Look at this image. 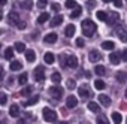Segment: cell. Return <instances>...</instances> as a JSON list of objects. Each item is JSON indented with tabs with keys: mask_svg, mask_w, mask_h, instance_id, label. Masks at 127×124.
Returning <instances> with one entry per match:
<instances>
[{
	"mask_svg": "<svg viewBox=\"0 0 127 124\" xmlns=\"http://www.w3.org/2000/svg\"><path fill=\"white\" fill-rule=\"evenodd\" d=\"M112 120H114V123H115V124H121L123 117L120 115V112H112Z\"/></svg>",
	"mask_w": 127,
	"mask_h": 124,
	"instance_id": "obj_29",
	"label": "cell"
},
{
	"mask_svg": "<svg viewBox=\"0 0 127 124\" xmlns=\"http://www.w3.org/2000/svg\"><path fill=\"white\" fill-rule=\"evenodd\" d=\"M43 60H45V63H48V64H52L54 63V54L52 52H46L45 55H43Z\"/></svg>",
	"mask_w": 127,
	"mask_h": 124,
	"instance_id": "obj_19",
	"label": "cell"
},
{
	"mask_svg": "<svg viewBox=\"0 0 127 124\" xmlns=\"http://www.w3.org/2000/svg\"><path fill=\"white\" fill-rule=\"evenodd\" d=\"M123 60H124V61H127V48L123 51Z\"/></svg>",
	"mask_w": 127,
	"mask_h": 124,
	"instance_id": "obj_46",
	"label": "cell"
},
{
	"mask_svg": "<svg viewBox=\"0 0 127 124\" xmlns=\"http://www.w3.org/2000/svg\"><path fill=\"white\" fill-rule=\"evenodd\" d=\"M114 5H115V8H121L123 2H121V0H114Z\"/></svg>",
	"mask_w": 127,
	"mask_h": 124,
	"instance_id": "obj_44",
	"label": "cell"
},
{
	"mask_svg": "<svg viewBox=\"0 0 127 124\" xmlns=\"http://www.w3.org/2000/svg\"><path fill=\"white\" fill-rule=\"evenodd\" d=\"M6 94H2V105H6Z\"/></svg>",
	"mask_w": 127,
	"mask_h": 124,
	"instance_id": "obj_47",
	"label": "cell"
},
{
	"mask_svg": "<svg viewBox=\"0 0 127 124\" xmlns=\"http://www.w3.org/2000/svg\"><path fill=\"white\" fill-rule=\"evenodd\" d=\"M118 21H120V14L118 12H108V20H106L108 26H115Z\"/></svg>",
	"mask_w": 127,
	"mask_h": 124,
	"instance_id": "obj_5",
	"label": "cell"
},
{
	"mask_svg": "<svg viewBox=\"0 0 127 124\" xmlns=\"http://www.w3.org/2000/svg\"><path fill=\"white\" fill-rule=\"evenodd\" d=\"M99 103H102L103 106H109V105H111V99H109L106 94H100V96H99Z\"/></svg>",
	"mask_w": 127,
	"mask_h": 124,
	"instance_id": "obj_16",
	"label": "cell"
},
{
	"mask_svg": "<svg viewBox=\"0 0 127 124\" xmlns=\"http://www.w3.org/2000/svg\"><path fill=\"white\" fill-rule=\"evenodd\" d=\"M48 91H49V96H51L54 100H60V99L63 97V90H61L60 87H51Z\"/></svg>",
	"mask_w": 127,
	"mask_h": 124,
	"instance_id": "obj_4",
	"label": "cell"
},
{
	"mask_svg": "<svg viewBox=\"0 0 127 124\" xmlns=\"http://www.w3.org/2000/svg\"><path fill=\"white\" fill-rule=\"evenodd\" d=\"M60 124H67V123H60Z\"/></svg>",
	"mask_w": 127,
	"mask_h": 124,
	"instance_id": "obj_52",
	"label": "cell"
},
{
	"mask_svg": "<svg viewBox=\"0 0 127 124\" xmlns=\"http://www.w3.org/2000/svg\"><path fill=\"white\" fill-rule=\"evenodd\" d=\"M43 42H45V43H55V42H57V34H55V33H48V34L43 37Z\"/></svg>",
	"mask_w": 127,
	"mask_h": 124,
	"instance_id": "obj_12",
	"label": "cell"
},
{
	"mask_svg": "<svg viewBox=\"0 0 127 124\" xmlns=\"http://www.w3.org/2000/svg\"><path fill=\"white\" fill-rule=\"evenodd\" d=\"M37 100H39V96L36 94V96H32V97H30V99H29L26 103H23V105H24V106H30V105H34V103H37Z\"/></svg>",
	"mask_w": 127,
	"mask_h": 124,
	"instance_id": "obj_25",
	"label": "cell"
},
{
	"mask_svg": "<svg viewBox=\"0 0 127 124\" xmlns=\"http://www.w3.org/2000/svg\"><path fill=\"white\" fill-rule=\"evenodd\" d=\"M102 48H103V49H109V51H111V49H114V48H115V43H114L112 40H105V42L102 43Z\"/></svg>",
	"mask_w": 127,
	"mask_h": 124,
	"instance_id": "obj_23",
	"label": "cell"
},
{
	"mask_svg": "<svg viewBox=\"0 0 127 124\" xmlns=\"http://www.w3.org/2000/svg\"><path fill=\"white\" fill-rule=\"evenodd\" d=\"M84 45H85L84 39H82V37H78V39H76V46H78V48H82Z\"/></svg>",
	"mask_w": 127,
	"mask_h": 124,
	"instance_id": "obj_40",
	"label": "cell"
},
{
	"mask_svg": "<svg viewBox=\"0 0 127 124\" xmlns=\"http://www.w3.org/2000/svg\"><path fill=\"white\" fill-rule=\"evenodd\" d=\"M115 78H117V81H118L120 84H124V82L127 81V73H126V72H123V70H120V72H117Z\"/></svg>",
	"mask_w": 127,
	"mask_h": 124,
	"instance_id": "obj_13",
	"label": "cell"
},
{
	"mask_svg": "<svg viewBox=\"0 0 127 124\" xmlns=\"http://www.w3.org/2000/svg\"><path fill=\"white\" fill-rule=\"evenodd\" d=\"M15 49H17L18 52H24V51H26V45H24L23 42H17V43H15Z\"/></svg>",
	"mask_w": 127,
	"mask_h": 124,
	"instance_id": "obj_37",
	"label": "cell"
},
{
	"mask_svg": "<svg viewBox=\"0 0 127 124\" xmlns=\"http://www.w3.org/2000/svg\"><path fill=\"white\" fill-rule=\"evenodd\" d=\"M24 123H26V120L23 118V120H18V123H17V124H24Z\"/></svg>",
	"mask_w": 127,
	"mask_h": 124,
	"instance_id": "obj_48",
	"label": "cell"
},
{
	"mask_svg": "<svg viewBox=\"0 0 127 124\" xmlns=\"http://www.w3.org/2000/svg\"><path fill=\"white\" fill-rule=\"evenodd\" d=\"M34 79H36L37 82H42V81L45 79V67H43V66H37V67L34 69Z\"/></svg>",
	"mask_w": 127,
	"mask_h": 124,
	"instance_id": "obj_6",
	"label": "cell"
},
{
	"mask_svg": "<svg viewBox=\"0 0 127 124\" xmlns=\"http://www.w3.org/2000/svg\"><path fill=\"white\" fill-rule=\"evenodd\" d=\"M48 20H49V15H48L46 12H43V14H40V15H39L37 23H39V24H43V23H46Z\"/></svg>",
	"mask_w": 127,
	"mask_h": 124,
	"instance_id": "obj_27",
	"label": "cell"
},
{
	"mask_svg": "<svg viewBox=\"0 0 127 124\" xmlns=\"http://www.w3.org/2000/svg\"><path fill=\"white\" fill-rule=\"evenodd\" d=\"M9 114H11V117H14V118L20 117V108H18V105H12V106L9 108Z\"/></svg>",
	"mask_w": 127,
	"mask_h": 124,
	"instance_id": "obj_17",
	"label": "cell"
},
{
	"mask_svg": "<svg viewBox=\"0 0 127 124\" xmlns=\"http://www.w3.org/2000/svg\"><path fill=\"white\" fill-rule=\"evenodd\" d=\"M66 85H67V88H69V90H73V88L76 87V82H75L73 79H69V81L66 82Z\"/></svg>",
	"mask_w": 127,
	"mask_h": 124,
	"instance_id": "obj_39",
	"label": "cell"
},
{
	"mask_svg": "<svg viewBox=\"0 0 127 124\" xmlns=\"http://www.w3.org/2000/svg\"><path fill=\"white\" fill-rule=\"evenodd\" d=\"M97 124H109L108 117H105V115H99V117H97Z\"/></svg>",
	"mask_w": 127,
	"mask_h": 124,
	"instance_id": "obj_36",
	"label": "cell"
},
{
	"mask_svg": "<svg viewBox=\"0 0 127 124\" xmlns=\"http://www.w3.org/2000/svg\"><path fill=\"white\" fill-rule=\"evenodd\" d=\"M88 58H90L91 63H96V61H100L102 60V54L99 51H96V49H91L90 54H88Z\"/></svg>",
	"mask_w": 127,
	"mask_h": 124,
	"instance_id": "obj_9",
	"label": "cell"
},
{
	"mask_svg": "<svg viewBox=\"0 0 127 124\" xmlns=\"http://www.w3.org/2000/svg\"><path fill=\"white\" fill-rule=\"evenodd\" d=\"M94 70H96V73H97L99 76H103V75L106 73V69H105V66H100V64H99V66H96V67H94Z\"/></svg>",
	"mask_w": 127,
	"mask_h": 124,
	"instance_id": "obj_33",
	"label": "cell"
},
{
	"mask_svg": "<svg viewBox=\"0 0 127 124\" xmlns=\"http://www.w3.org/2000/svg\"><path fill=\"white\" fill-rule=\"evenodd\" d=\"M51 8H52V11H54V12H58V11H60V5H58V3H52V5H51Z\"/></svg>",
	"mask_w": 127,
	"mask_h": 124,
	"instance_id": "obj_43",
	"label": "cell"
},
{
	"mask_svg": "<svg viewBox=\"0 0 127 124\" xmlns=\"http://www.w3.org/2000/svg\"><path fill=\"white\" fill-rule=\"evenodd\" d=\"M43 120L45 121H48V123H55L57 121V114L52 111V109H49V108H43Z\"/></svg>",
	"mask_w": 127,
	"mask_h": 124,
	"instance_id": "obj_3",
	"label": "cell"
},
{
	"mask_svg": "<svg viewBox=\"0 0 127 124\" xmlns=\"http://www.w3.org/2000/svg\"><path fill=\"white\" fill-rule=\"evenodd\" d=\"M61 66L63 67H78V58L76 55H61Z\"/></svg>",
	"mask_w": 127,
	"mask_h": 124,
	"instance_id": "obj_2",
	"label": "cell"
},
{
	"mask_svg": "<svg viewBox=\"0 0 127 124\" xmlns=\"http://www.w3.org/2000/svg\"><path fill=\"white\" fill-rule=\"evenodd\" d=\"M45 6H46V0H37V8L43 9Z\"/></svg>",
	"mask_w": 127,
	"mask_h": 124,
	"instance_id": "obj_41",
	"label": "cell"
},
{
	"mask_svg": "<svg viewBox=\"0 0 127 124\" xmlns=\"http://www.w3.org/2000/svg\"><path fill=\"white\" fill-rule=\"evenodd\" d=\"M26 26H27V24H26V23H24V21H21V23H20V24H18V26H17V27H18V29H20V30H24V29H26Z\"/></svg>",
	"mask_w": 127,
	"mask_h": 124,
	"instance_id": "obj_45",
	"label": "cell"
},
{
	"mask_svg": "<svg viewBox=\"0 0 127 124\" xmlns=\"http://www.w3.org/2000/svg\"><path fill=\"white\" fill-rule=\"evenodd\" d=\"M75 30H76V27H75L73 24H69V26L66 27V30H64V34H66V37H72V36L75 34Z\"/></svg>",
	"mask_w": 127,
	"mask_h": 124,
	"instance_id": "obj_15",
	"label": "cell"
},
{
	"mask_svg": "<svg viewBox=\"0 0 127 124\" xmlns=\"http://www.w3.org/2000/svg\"><path fill=\"white\" fill-rule=\"evenodd\" d=\"M117 34H118V37H120L123 42H127V36H126V33H124V29H123V26H120V29L117 30Z\"/></svg>",
	"mask_w": 127,
	"mask_h": 124,
	"instance_id": "obj_22",
	"label": "cell"
},
{
	"mask_svg": "<svg viewBox=\"0 0 127 124\" xmlns=\"http://www.w3.org/2000/svg\"><path fill=\"white\" fill-rule=\"evenodd\" d=\"M88 109H90L91 112H96V114L100 112V106H99L96 102H90V103H88Z\"/></svg>",
	"mask_w": 127,
	"mask_h": 124,
	"instance_id": "obj_21",
	"label": "cell"
},
{
	"mask_svg": "<svg viewBox=\"0 0 127 124\" xmlns=\"http://www.w3.org/2000/svg\"><path fill=\"white\" fill-rule=\"evenodd\" d=\"M12 57H14V49L12 48H6L5 49V58L6 60H12Z\"/></svg>",
	"mask_w": 127,
	"mask_h": 124,
	"instance_id": "obj_35",
	"label": "cell"
},
{
	"mask_svg": "<svg viewBox=\"0 0 127 124\" xmlns=\"http://www.w3.org/2000/svg\"><path fill=\"white\" fill-rule=\"evenodd\" d=\"M96 6V0H88V2H87V8L88 9H93Z\"/></svg>",
	"mask_w": 127,
	"mask_h": 124,
	"instance_id": "obj_42",
	"label": "cell"
},
{
	"mask_svg": "<svg viewBox=\"0 0 127 124\" xmlns=\"http://www.w3.org/2000/svg\"><path fill=\"white\" fill-rule=\"evenodd\" d=\"M94 87L97 88V90H105V87H106V84L102 81V79H96L94 81Z\"/></svg>",
	"mask_w": 127,
	"mask_h": 124,
	"instance_id": "obj_34",
	"label": "cell"
},
{
	"mask_svg": "<svg viewBox=\"0 0 127 124\" xmlns=\"http://www.w3.org/2000/svg\"><path fill=\"white\" fill-rule=\"evenodd\" d=\"M51 81H52L54 84H60V81H61V75H60L58 72H54V73L51 75Z\"/></svg>",
	"mask_w": 127,
	"mask_h": 124,
	"instance_id": "obj_28",
	"label": "cell"
},
{
	"mask_svg": "<svg viewBox=\"0 0 127 124\" xmlns=\"http://www.w3.org/2000/svg\"><path fill=\"white\" fill-rule=\"evenodd\" d=\"M27 78H29V75L24 72V73H21V75H20V78H18V82H20L21 85H24V84L27 82Z\"/></svg>",
	"mask_w": 127,
	"mask_h": 124,
	"instance_id": "obj_38",
	"label": "cell"
},
{
	"mask_svg": "<svg viewBox=\"0 0 127 124\" xmlns=\"http://www.w3.org/2000/svg\"><path fill=\"white\" fill-rule=\"evenodd\" d=\"M8 21H9V24L18 26V24L21 23V18H20V15H18L17 12H11V14L8 15Z\"/></svg>",
	"mask_w": 127,
	"mask_h": 124,
	"instance_id": "obj_8",
	"label": "cell"
},
{
	"mask_svg": "<svg viewBox=\"0 0 127 124\" xmlns=\"http://www.w3.org/2000/svg\"><path fill=\"white\" fill-rule=\"evenodd\" d=\"M81 14H82V9H81V6H78L76 9H73V11L70 12V18H72V20H75V18H78Z\"/></svg>",
	"mask_w": 127,
	"mask_h": 124,
	"instance_id": "obj_24",
	"label": "cell"
},
{
	"mask_svg": "<svg viewBox=\"0 0 127 124\" xmlns=\"http://www.w3.org/2000/svg\"><path fill=\"white\" fill-rule=\"evenodd\" d=\"M21 67H23V66H21L20 61H11V66H9L11 70H20Z\"/></svg>",
	"mask_w": 127,
	"mask_h": 124,
	"instance_id": "obj_31",
	"label": "cell"
},
{
	"mask_svg": "<svg viewBox=\"0 0 127 124\" xmlns=\"http://www.w3.org/2000/svg\"><path fill=\"white\" fill-rule=\"evenodd\" d=\"M61 23H63V17H61V15H55V17L51 20L49 26H51V27H57V26H60Z\"/></svg>",
	"mask_w": 127,
	"mask_h": 124,
	"instance_id": "obj_14",
	"label": "cell"
},
{
	"mask_svg": "<svg viewBox=\"0 0 127 124\" xmlns=\"http://www.w3.org/2000/svg\"><path fill=\"white\" fill-rule=\"evenodd\" d=\"M26 58H27V61H29V63H33V61H34V58H36V55H34V51H32V49H27V51H26Z\"/></svg>",
	"mask_w": 127,
	"mask_h": 124,
	"instance_id": "obj_18",
	"label": "cell"
},
{
	"mask_svg": "<svg viewBox=\"0 0 127 124\" xmlns=\"http://www.w3.org/2000/svg\"><path fill=\"white\" fill-rule=\"evenodd\" d=\"M6 5V0H2V6H5Z\"/></svg>",
	"mask_w": 127,
	"mask_h": 124,
	"instance_id": "obj_49",
	"label": "cell"
},
{
	"mask_svg": "<svg viewBox=\"0 0 127 124\" xmlns=\"http://www.w3.org/2000/svg\"><path fill=\"white\" fill-rule=\"evenodd\" d=\"M64 5H66V8H69V9H76V8L79 6V5L75 2V0H66Z\"/></svg>",
	"mask_w": 127,
	"mask_h": 124,
	"instance_id": "obj_26",
	"label": "cell"
},
{
	"mask_svg": "<svg viewBox=\"0 0 127 124\" xmlns=\"http://www.w3.org/2000/svg\"><path fill=\"white\" fill-rule=\"evenodd\" d=\"M76 105H78V99H76L75 96H67V99H66V106H67L69 109H72V108H76Z\"/></svg>",
	"mask_w": 127,
	"mask_h": 124,
	"instance_id": "obj_10",
	"label": "cell"
},
{
	"mask_svg": "<svg viewBox=\"0 0 127 124\" xmlns=\"http://www.w3.org/2000/svg\"><path fill=\"white\" fill-rule=\"evenodd\" d=\"M32 91H33V87H24V88L20 91V94H21L23 97H29V96H32Z\"/></svg>",
	"mask_w": 127,
	"mask_h": 124,
	"instance_id": "obj_20",
	"label": "cell"
},
{
	"mask_svg": "<svg viewBox=\"0 0 127 124\" xmlns=\"http://www.w3.org/2000/svg\"><path fill=\"white\" fill-rule=\"evenodd\" d=\"M103 2H105V3H109V2H112V0H103Z\"/></svg>",
	"mask_w": 127,
	"mask_h": 124,
	"instance_id": "obj_50",
	"label": "cell"
},
{
	"mask_svg": "<svg viewBox=\"0 0 127 124\" xmlns=\"http://www.w3.org/2000/svg\"><path fill=\"white\" fill-rule=\"evenodd\" d=\"M78 94H79L82 99H88V97L93 96V93L90 91V88H88L87 85H81V87L78 88Z\"/></svg>",
	"mask_w": 127,
	"mask_h": 124,
	"instance_id": "obj_7",
	"label": "cell"
},
{
	"mask_svg": "<svg viewBox=\"0 0 127 124\" xmlns=\"http://www.w3.org/2000/svg\"><path fill=\"white\" fill-rule=\"evenodd\" d=\"M124 96H126V99H127V90H126V93H124Z\"/></svg>",
	"mask_w": 127,
	"mask_h": 124,
	"instance_id": "obj_51",
	"label": "cell"
},
{
	"mask_svg": "<svg viewBox=\"0 0 127 124\" xmlns=\"http://www.w3.org/2000/svg\"><path fill=\"white\" fill-rule=\"evenodd\" d=\"M96 17H97L100 21H106V20H108V14L103 12V11H97V12H96Z\"/></svg>",
	"mask_w": 127,
	"mask_h": 124,
	"instance_id": "obj_32",
	"label": "cell"
},
{
	"mask_svg": "<svg viewBox=\"0 0 127 124\" xmlns=\"http://www.w3.org/2000/svg\"><path fill=\"white\" fill-rule=\"evenodd\" d=\"M109 60H111L112 64H118L120 60H123V54H120V52H112V54L109 55Z\"/></svg>",
	"mask_w": 127,
	"mask_h": 124,
	"instance_id": "obj_11",
	"label": "cell"
},
{
	"mask_svg": "<svg viewBox=\"0 0 127 124\" xmlns=\"http://www.w3.org/2000/svg\"><path fill=\"white\" fill-rule=\"evenodd\" d=\"M20 5L23 6V9H27V11H30V9L33 8V3H32V0H24V2H21Z\"/></svg>",
	"mask_w": 127,
	"mask_h": 124,
	"instance_id": "obj_30",
	"label": "cell"
},
{
	"mask_svg": "<svg viewBox=\"0 0 127 124\" xmlns=\"http://www.w3.org/2000/svg\"><path fill=\"white\" fill-rule=\"evenodd\" d=\"M81 29H82L84 36H87V37H91V36L96 33V24H94L91 20H84V21L81 23Z\"/></svg>",
	"mask_w": 127,
	"mask_h": 124,
	"instance_id": "obj_1",
	"label": "cell"
}]
</instances>
